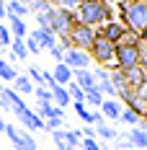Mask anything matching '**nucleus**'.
Returning <instances> with one entry per match:
<instances>
[{
  "instance_id": "c85d7f7f",
  "label": "nucleus",
  "mask_w": 147,
  "mask_h": 150,
  "mask_svg": "<svg viewBox=\"0 0 147 150\" xmlns=\"http://www.w3.org/2000/svg\"><path fill=\"white\" fill-rule=\"evenodd\" d=\"M26 78H29L34 86H41V67H36V65H29V67H26Z\"/></svg>"
},
{
  "instance_id": "4468645a",
  "label": "nucleus",
  "mask_w": 147,
  "mask_h": 150,
  "mask_svg": "<svg viewBox=\"0 0 147 150\" xmlns=\"http://www.w3.org/2000/svg\"><path fill=\"white\" fill-rule=\"evenodd\" d=\"M52 73V78H54V83H57L59 88H65V86H70L72 83V70L70 67H65L62 62H57L54 65V70H49Z\"/></svg>"
},
{
  "instance_id": "58836bf2",
  "label": "nucleus",
  "mask_w": 147,
  "mask_h": 150,
  "mask_svg": "<svg viewBox=\"0 0 147 150\" xmlns=\"http://www.w3.org/2000/svg\"><path fill=\"white\" fill-rule=\"evenodd\" d=\"M44 3H49V5H52V0H44Z\"/></svg>"
},
{
  "instance_id": "f3484780",
  "label": "nucleus",
  "mask_w": 147,
  "mask_h": 150,
  "mask_svg": "<svg viewBox=\"0 0 147 150\" xmlns=\"http://www.w3.org/2000/svg\"><path fill=\"white\" fill-rule=\"evenodd\" d=\"M5 13L8 16H15V18H21V21H26V5H23V0H5Z\"/></svg>"
},
{
  "instance_id": "9b49d317",
  "label": "nucleus",
  "mask_w": 147,
  "mask_h": 150,
  "mask_svg": "<svg viewBox=\"0 0 147 150\" xmlns=\"http://www.w3.org/2000/svg\"><path fill=\"white\" fill-rule=\"evenodd\" d=\"M121 109L124 106L119 104L116 98H103V104H101V117H103V122H119V114H121Z\"/></svg>"
},
{
  "instance_id": "c756f323",
  "label": "nucleus",
  "mask_w": 147,
  "mask_h": 150,
  "mask_svg": "<svg viewBox=\"0 0 147 150\" xmlns=\"http://www.w3.org/2000/svg\"><path fill=\"white\" fill-rule=\"evenodd\" d=\"M23 44H26V52H29V57H31V54H39V52H41V47H39V42H36V39H34L31 34H26Z\"/></svg>"
},
{
  "instance_id": "bb28decb",
  "label": "nucleus",
  "mask_w": 147,
  "mask_h": 150,
  "mask_svg": "<svg viewBox=\"0 0 147 150\" xmlns=\"http://www.w3.org/2000/svg\"><path fill=\"white\" fill-rule=\"evenodd\" d=\"M80 3H83V0H52V8H59V11H70V13H75Z\"/></svg>"
},
{
  "instance_id": "20e7f679",
  "label": "nucleus",
  "mask_w": 147,
  "mask_h": 150,
  "mask_svg": "<svg viewBox=\"0 0 147 150\" xmlns=\"http://www.w3.org/2000/svg\"><path fill=\"white\" fill-rule=\"evenodd\" d=\"M114 67L121 70V73H129V70H137V67H145V60L139 54L137 44H116V57H114Z\"/></svg>"
},
{
  "instance_id": "f704fd0d",
  "label": "nucleus",
  "mask_w": 147,
  "mask_h": 150,
  "mask_svg": "<svg viewBox=\"0 0 147 150\" xmlns=\"http://www.w3.org/2000/svg\"><path fill=\"white\" fill-rule=\"evenodd\" d=\"M77 132H80V137H96V129L88 127V124H80V129H77Z\"/></svg>"
},
{
  "instance_id": "412c9836",
  "label": "nucleus",
  "mask_w": 147,
  "mask_h": 150,
  "mask_svg": "<svg viewBox=\"0 0 147 150\" xmlns=\"http://www.w3.org/2000/svg\"><path fill=\"white\" fill-rule=\"evenodd\" d=\"M75 114H77V119H80V124H88V127H93V109H88L85 104H72Z\"/></svg>"
},
{
  "instance_id": "4c0bfd02",
  "label": "nucleus",
  "mask_w": 147,
  "mask_h": 150,
  "mask_svg": "<svg viewBox=\"0 0 147 150\" xmlns=\"http://www.w3.org/2000/svg\"><path fill=\"white\" fill-rule=\"evenodd\" d=\"M0 60H3V47H0Z\"/></svg>"
},
{
  "instance_id": "ea45409f",
  "label": "nucleus",
  "mask_w": 147,
  "mask_h": 150,
  "mask_svg": "<svg viewBox=\"0 0 147 150\" xmlns=\"http://www.w3.org/2000/svg\"><path fill=\"white\" fill-rule=\"evenodd\" d=\"M106 3H111V0H106Z\"/></svg>"
},
{
  "instance_id": "dca6fc26",
  "label": "nucleus",
  "mask_w": 147,
  "mask_h": 150,
  "mask_svg": "<svg viewBox=\"0 0 147 150\" xmlns=\"http://www.w3.org/2000/svg\"><path fill=\"white\" fill-rule=\"evenodd\" d=\"M93 129H96V140H101V142H114V140L119 137V129H116V127H111L108 122L96 124Z\"/></svg>"
},
{
  "instance_id": "7ed1b4c3",
  "label": "nucleus",
  "mask_w": 147,
  "mask_h": 150,
  "mask_svg": "<svg viewBox=\"0 0 147 150\" xmlns=\"http://www.w3.org/2000/svg\"><path fill=\"white\" fill-rule=\"evenodd\" d=\"M88 57H90V62H96V67L111 70L114 67V57H116V44L106 42L103 36H98V31H96V39H93V44L88 49Z\"/></svg>"
},
{
  "instance_id": "cd10ccee",
  "label": "nucleus",
  "mask_w": 147,
  "mask_h": 150,
  "mask_svg": "<svg viewBox=\"0 0 147 150\" xmlns=\"http://www.w3.org/2000/svg\"><path fill=\"white\" fill-rule=\"evenodd\" d=\"M39 104H52V91H46L44 86H34V93H31Z\"/></svg>"
},
{
  "instance_id": "5701e85b",
  "label": "nucleus",
  "mask_w": 147,
  "mask_h": 150,
  "mask_svg": "<svg viewBox=\"0 0 147 150\" xmlns=\"http://www.w3.org/2000/svg\"><path fill=\"white\" fill-rule=\"evenodd\" d=\"M23 5H26V11H29V16H39V13H46L52 5L49 3H44V0H23Z\"/></svg>"
},
{
  "instance_id": "f8f14e48",
  "label": "nucleus",
  "mask_w": 147,
  "mask_h": 150,
  "mask_svg": "<svg viewBox=\"0 0 147 150\" xmlns=\"http://www.w3.org/2000/svg\"><path fill=\"white\" fill-rule=\"evenodd\" d=\"M72 83L83 91V93H88V91L96 88V78H93L90 70H72Z\"/></svg>"
},
{
  "instance_id": "0eeeda50",
  "label": "nucleus",
  "mask_w": 147,
  "mask_h": 150,
  "mask_svg": "<svg viewBox=\"0 0 147 150\" xmlns=\"http://www.w3.org/2000/svg\"><path fill=\"white\" fill-rule=\"evenodd\" d=\"M96 31H98V36H103V39L111 42V44H119V42L127 36V26H124L121 21H116V18H114V21H106V23L98 26Z\"/></svg>"
},
{
  "instance_id": "39448f33",
  "label": "nucleus",
  "mask_w": 147,
  "mask_h": 150,
  "mask_svg": "<svg viewBox=\"0 0 147 150\" xmlns=\"http://www.w3.org/2000/svg\"><path fill=\"white\" fill-rule=\"evenodd\" d=\"M46 18H49V31L54 34V36H67L72 26L77 23L75 21V13L70 11H59V8H49L46 11Z\"/></svg>"
},
{
  "instance_id": "393cba45",
  "label": "nucleus",
  "mask_w": 147,
  "mask_h": 150,
  "mask_svg": "<svg viewBox=\"0 0 147 150\" xmlns=\"http://www.w3.org/2000/svg\"><path fill=\"white\" fill-rule=\"evenodd\" d=\"M83 104L88 106V109H101V104H103V93H101L98 88L88 91V93H85V98H83Z\"/></svg>"
},
{
  "instance_id": "9d476101",
  "label": "nucleus",
  "mask_w": 147,
  "mask_h": 150,
  "mask_svg": "<svg viewBox=\"0 0 147 150\" xmlns=\"http://www.w3.org/2000/svg\"><path fill=\"white\" fill-rule=\"evenodd\" d=\"M127 142L132 150H145L147 148V124L145 119L139 122V127H129L127 129Z\"/></svg>"
},
{
  "instance_id": "ddd939ff",
  "label": "nucleus",
  "mask_w": 147,
  "mask_h": 150,
  "mask_svg": "<svg viewBox=\"0 0 147 150\" xmlns=\"http://www.w3.org/2000/svg\"><path fill=\"white\" fill-rule=\"evenodd\" d=\"M8 23V31H11V36L13 39H26V34H29V26H26V21H21V18H15V16H8L5 18Z\"/></svg>"
},
{
  "instance_id": "2f4dec72",
  "label": "nucleus",
  "mask_w": 147,
  "mask_h": 150,
  "mask_svg": "<svg viewBox=\"0 0 147 150\" xmlns=\"http://www.w3.org/2000/svg\"><path fill=\"white\" fill-rule=\"evenodd\" d=\"M80 140H83V137H80L77 129H65V142H70L72 148H80Z\"/></svg>"
},
{
  "instance_id": "1a4fd4ad",
  "label": "nucleus",
  "mask_w": 147,
  "mask_h": 150,
  "mask_svg": "<svg viewBox=\"0 0 147 150\" xmlns=\"http://www.w3.org/2000/svg\"><path fill=\"white\" fill-rule=\"evenodd\" d=\"M62 65L70 67V70H90V57H88V52L67 49V52L62 54Z\"/></svg>"
},
{
  "instance_id": "a211bd4d",
  "label": "nucleus",
  "mask_w": 147,
  "mask_h": 150,
  "mask_svg": "<svg viewBox=\"0 0 147 150\" xmlns=\"http://www.w3.org/2000/svg\"><path fill=\"white\" fill-rule=\"evenodd\" d=\"M15 78H18V67L11 65L8 60H0V83L5 86V83H13Z\"/></svg>"
},
{
  "instance_id": "a878e982",
  "label": "nucleus",
  "mask_w": 147,
  "mask_h": 150,
  "mask_svg": "<svg viewBox=\"0 0 147 150\" xmlns=\"http://www.w3.org/2000/svg\"><path fill=\"white\" fill-rule=\"evenodd\" d=\"M80 148L83 150H108V145L101 142V140H96V137H83L80 140Z\"/></svg>"
},
{
  "instance_id": "6e6552de",
  "label": "nucleus",
  "mask_w": 147,
  "mask_h": 150,
  "mask_svg": "<svg viewBox=\"0 0 147 150\" xmlns=\"http://www.w3.org/2000/svg\"><path fill=\"white\" fill-rule=\"evenodd\" d=\"M15 117H18V124L26 129V132H36V129H44V119L34 111V109H29V106H23V109H18V111H13Z\"/></svg>"
},
{
  "instance_id": "c9c22d12",
  "label": "nucleus",
  "mask_w": 147,
  "mask_h": 150,
  "mask_svg": "<svg viewBox=\"0 0 147 150\" xmlns=\"http://www.w3.org/2000/svg\"><path fill=\"white\" fill-rule=\"evenodd\" d=\"M8 13H5V0H0V21H5Z\"/></svg>"
},
{
  "instance_id": "72a5a7b5",
  "label": "nucleus",
  "mask_w": 147,
  "mask_h": 150,
  "mask_svg": "<svg viewBox=\"0 0 147 150\" xmlns=\"http://www.w3.org/2000/svg\"><path fill=\"white\" fill-rule=\"evenodd\" d=\"M49 54H52V60H54V62H62V54H65V49H62L59 44H54L52 49H49Z\"/></svg>"
},
{
  "instance_id": "aec40b11",
  "label": "nucleus",
  "mask_w": 147,
  "mask_h": 150,
  "mask_svg": "<svg viewBox=\"0 0 147 150\" xmlns=\"http://www.w3.org/2000/svg\"><path fill=\"white\" fill-rule=\"evenodd\" d=\"M142 119H145V117L134 114V111H129V109H121V114H119V124H124V127H139Z\"/></svg>"
},
{
  "instance_id": "f03ea898",
  "label": "nucleus",
  "mask_w": 147,
  "mask_h": 150,
  "mask_svg": "<svg viewBox=\"0 0 147 150\" xmlns=\"http://www.w3.org/2000/svg\"><path fill=\"white\" fill-rule=\"evenodd\" d=\"M119 16L127 31L145 36L147 29V0H121L119 3Z\"/></svg>"
},
{
  "instance_id": "e433bc0d",
  "label": "nucleus",
  "mask_w": 147,
  "mask_h": 150,
  "mask_svg": "<svg viewBox=\"0 0 147 150\" xmlns=\"http://www.w3.org/2000/svg\"><path fill=\"white\" fill-rule=\"evenodd\" d=\"M5 124H8V122L3 119V114H0V132H3V129H5Z\"/></svg>"
},
{
  "instance_id": "7c9ffc66",
  "label": "nucleus",
  "mask_w": 147,
  "mask_h": 150,
  "mask_svg": "<svg viewBox=\"0 0 147 150\" xmlns=\"http://www.w3.org/2000/svg\"><path fill=\"white\" fill-rule=\"evenodd\" d=\"M62 122H65V117H49V119H44V129H46V132L62 129Z\"/></svg>"
},
{
  "instance_id": "f257e3e1",
  "label": "nucleus",
  "mask_w": 147,
  "mask_h": 150,
  "mask_svg": "<svg viewBox=\"0 0 147 150\" xmlns=\"http://www.w3.org/2000/svg\"><path fill=\"white\" fill-rule=\"evenodd\" d=\"M75 21L80 26H88V29H98L106 21H114V8L106 3V0H83L75 11Z\"/></svg>"
},
{
  "instance_id": "473e14b6",
  "label": "nucleus",
  "mask_w": 147,
  "mask_h": 150,
  "mask_svg": "<svg viewBox=\"0 0 147 150\" xmlns=\"http://www.w3.org/2000/svg\"><path fill=\"white\" fill-rule=\"evenodd\" d=\"M11 42H13V36H11L8 26H5V23H0V47H11Z\"/></svg>"
},
{
  "instance_id": "2eb2a0df",
  "label": "nucleus",
  "mask_w": 147,
  "mask_h": 150,
  "mask_svg": "<svg viewBox=\"0 0 147 150\" xmlns=\"http://www.w3.org/2000/svg\"><path fill=\"white\" fill-rule=\"evenodd\" d=\"M31 36L39 42V47H41V52H49L52 47L57 44V36L52 34V31H41V29H36V31H29Z\"/></svg>"
},
{
  "instance_id": "6ab92c4d",
  "label": "nucleus",
  "mask_w": 147,
  "mask_h": 150,
  "mask_svg": "<svg viewBox=\"0 0 147 150\" xmlns=\"http://www.w3.org/2000/svg\"><path fill=\"white\" fill-rule=\"evenodd\" d=\"M13 91L18 96H31V93H34V83H31L26 75H18L13 80Z\"/></svg>"
},
{
  "instance_id": "4be33fe9",
  "label": "nucleus",
  "mask_w": 147,
  "mask_h": 150,
  "mask_svg": "<svg viewBox=\"0 0 147 150\" xmlns=\"http://www.w3.org/2000/svg\"><path fill=\"white\" fill-rule=\"evenodd\" d=\"M72 101H70V96H67V91L65 88H54L52 91V106H57V109H65V106H70Z\"/></svg>"
},
{
  "instance_id": "b1692460",
  "label": "nucleus",
  "mask_w": 147,
  "mask_h": 150,
  "mask_svg": "<svg viewBox=\"0 0 147 150\" xmlns=\"http://www.w3.org/2000/svg\"><path fill=\"white\" fill-rule=\"evenodd\" d=\"M11 54H13V60H15V62H23L26 57H29L23 39H13V42H11Z\"/></svg>"
},
{
  "instance_id": "423d86ee",
  "label": "nucleus",
  "mask_w": 147,
  "mask_h": 150,
  "mask_svg": "<svg viewBox=\"0 0 147 150\" xmlns=\"http://www.w3.org/2000/svg\"><path fill=\"white\" fill-rule=\"evenodd\" d=\"M67 39H70V47H72V49L88 52L90 44H93V39H96V29H88V26H80V23H75L72 31L67 34Z\"/></svg>"
}]
</instances>
